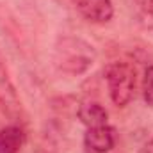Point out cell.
Returning <instances> with one entry per match:
<instances>
[{"label":"cell","mask_w":153,"mask_h":153,"mask_svg":"<svg viewBox=\"0 0 153 153\" xmlns=\"http://www.w3.org/2000/svg\"><path fill=\"white\" fill-rule=\"evenodd\" d=\"M111 100L117 107H125L134 98L135 91V70L128 62H114L105 71Z\"/></svg>","instance_id":"cell-1"},{"label":"cell","mask_w":153,"mask_h":153,"mask_svg":"<svg viewBox=\"0 0 153 153\" xmlns=\"http://www.w3.org/2000/svg\"><path fill=\"white\" fill-rule=\"evenodd\" d=\"M84 144L89 152L93 153H107L114 148L116 144V135L114 128L111 125H100L87 128L84 135Z\"/></svg>","instance_id":"cell-2"},{"label":"cell","mask_w":153,"mask_h":153,"mask_svg":"<svg viewBox=\"0 0 153 153\" xmlns=\"http://www.w3.org/2000/svg\"><path fill=\"white\" fill-rule=\"evenodd\" d=\"M80 14L93 23H107L114 16L112 0H75Z\"/></svg>","instance_id":"cell-3"},{"label":"cell","mask_w":153,"mask_h":153,"mask_svg":"<svg viewBox=\"0 0 153 153\" xmlns=\"http://www.w3.org/2000/svg\"><path fill=\"white\" fill-rule=\"evenodd\" d=\"M78 117L87 128L100 126V125H109V114L98 102H84V103H80Z\"/></svg>","instance_id":"cell-4"},{"label":"cell","mask_w":153,"mask_h":153,"mask_svg":"<svg viewBox=\"0 0 153 153\" xmlns=\"http://www.w3.org/2000/svg\"><path fill=\"white\" fill-rule=\"evenodd\" d=\"M23 144V132L20 126H5L0 130V153H18Z\"/></svg>","instance_id":"cell-5"},{"label":"cell","mask_w":153,"mask_h":153,"mask_svg":"<svg viewBox=\"0 0 153 153\" xmlns=\"http://www.w3.org/2000/svg\"><path fill=\"white\" fill-rule=\"evenodd\" d=\"M143 96L144 102L153 107V66H148L143 76Z\"/></svg>","instance_id":"cell-6"},{"label":"cell","mask_w":153,"mask_h":153,"mask_svg":"<svg viewBox=\"0 0 153 153\" xmlns=\"http://www.w3.org/2000/svg\"><path fill=\"white\" fill-rule=\"evenodd\" d=\"M141 153H153V139L144 146V148H143V150H141Z\"/></svg>","instance_id":"cell-7"}]
</instances>
